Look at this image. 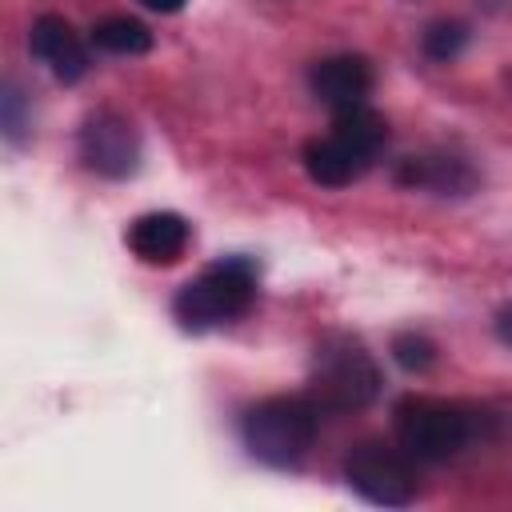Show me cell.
I'll use <instances>...</instances> for the list:
<instances>
[{
    "mask_svg": "<svg viewBox=\"0 0 512 512\" xmlns=\"http://www.w3.org/2000/svg\"><path fill=\"white\" fill-rule=\"evenodd\" d=\"M380 364L352 336H324L312 352L308 396L320 412H360L380 396Z\"/></svg>",
    "mask_w": 512,
    "mask_h": 512,
    "instance_id": "cell-3",
    "label": "cell"
},
{
    "mask_svg": "<svg viewBox=\"0 0 512 512\" xmlns=\"http://www.w3.org/2000/svg\"><path fill=\"white\" fill-rule=\"evenodd\" d=\"M28 48L64 84H76L88 72V48H84V40L72 32V24L64 16H40L32 24V32H28Z\"/></svg>",
    "mask_w": 512,
    "mask_h": 512,
    "instance_id": "cell-10",
    "label": "cell"
},
{
    "mask_svg": "<svg viewBox=\"0 0 512 512\" xmlns=\"http://www.w3.org/2000/svg\"><path fill=\"white\" fill-rule=\"evenodd\" d=\"M92 44L112 56H144L152 48V32L132 16H108L92 28Z\"/></svg>",
    "mask_w": 512,
    "mask_h": 512,
    "instance_id": "cell-12",
    "label": "cell"
},
{
    "mask_svg": "<svg viewBox=\"0 0 512 512\" xmlns=\"http://www.w3.org/2000/svg\"><path fill=\"white\" fill-rule=\"evenodd\" d=\"M464 44H468V24H460V20H436V24H428L424 36H420L424 56L436 60V64L456 60V56L464 52Z\"/></svg>",
    "mask_w": 512,
    "mask_h": 512,
    "instance_id": "cell-13",
    "label": "cell"
},
{
    "mask_svg": "<svg viewBox=\"0 0 512 512\" xmlns=\"http://www.w3.org/2000/svg\"><path fill=\"white\" fill-rule=\"evenodd\" d=\"M392 360L404 372H428L436 364V344L424 332H400L392 336Z\"/></svg>",
    "mask_w": 512,
    "mask_h": 512,
    "instance_id": "cell-14",
    "label": "cell"
},
{
    "mask_svg": "<svg viewBox=\"0 0 512 512\" xmlns=\"http://www.w3.org/2000/svg\"><path fill=\"white\" fill-rule=\"evenodd\" d=\"M144 8H152V12H180L184 8V0H140Z\"/></svg>",
    "mask_w": 512,
    "mask_h": 512,
    "instance_id": "cell-17",
    "label": "cell"
},
{
    "mask_svg": "<svg viewBox=\"0 0 512 512\" xmlns=\"http://www.w3.org/2000/svg\"><path fill=\"white\" fill-rule=\"evenodd\" d=\"M396 184L428 188L436 196H468L476 188V172L460 156H408L396 164Z\"/></svg>",
    "mask_w": 512,
    "mask_h": 512,
    "instance_id": "cell-11",
    "label": "cell"
},
{
    "mask_svg": "<svg viewBox=\"0 0 512 512\" xmlns=\"http://www.w3.org/2000/svg\"><path fill=\"white\" fill-rule=\"evenodd\" d=\"M396 440L420 464L452 460L472 440V416L432 396H404L396 404Z\"/></svg>",
    "mask_w": 512,
    "mask_h": 512,
    "instance_id": "cell-5",
    "label": "cell"
},
{
    "mask_svg": "<svg viewBox=\"0 0 512 512\" xmlns=\"http://www.w3.org/2000/svg\"><path fill=\"white\" fill-rule=\"evenodd\" d=\"M80 160H84V168H92L96 176H108V180L132 176L140 168V136H136L132 120L112 108L92 112L80 128Z\"/></svg>",
    "mask_w": 512,
    "mask_h": 512,
    "instance_id": "cell-7",
    "label": "cell"
},
{
    "mask_svg": "<svg viewBox=\"0 0 512 512\" xmlns=\"http://www.w3.org/2000/svg\"><path fill=\"white\" fill-rule=\"evenodd\" d=\"M320 432V408L312 396H268L240 420V436L252 460L268 468H296Z\"/></svg>",
    "mask_w": 512,
    "mask_h": 512,
    "instance_id": "cell-2",
    "label": "cell"
},
{
    "mask_svg": "<svg viewBox=\"0 0 512 512\" xmlns=\"http://www.w3.org/2000/svg\"><path fill=\"white\" fill-rule=\"evenodd\" d=\"M124 240H128V248H132L136 260L156 264V268H168V264H176L188 252L192 224L180 212H144V216H136L128 224Z\"/></svg>",
    "mask_w": 512,
    "mask_h": 512,
    "instance_id": "cell-9",
    "label": "cell"
},
{
    "mask_svg": "<svg viewBox=\"0 0 512 512\" xmlns=\"http://www.w3.org/2000/svg\"><path fill=\"white\" fill-rule=\"evenodd\" d=\"M308 88L312 96L332 108V112H348V108H360L368 104V92H372V64L364 56H324L312 64L308 72Z\"/></svg>",
    "mask_w": 512,
    "mask_h": 512,
    "instance_id": "cell-8",
    "label": "cell"
},
{
    "mask_svg": "<svg viewBox=\"0 0 512 512\" xmlns=\"http://www.w3.org/2000/svg\"><path fill=\"white\" fill-rule=\"evenodd\" d=\"M252 304H256V264L248 256H224L176 292L172 312L184 328L204 332L248 316Z\"/></svg>",
    "mask_w": 512,
    "mask_h": 512,
    "instance_id": "cell-4",
    "label": "cell"
},
{
    "mask_svg": "<svg viewBox=\"0 0 512 512\" xmlns=\"http://www.w3.org/2000/svg\"><path fill=\"white\" fill-rule=\"evenodd\" d=\"M16 104H20V92L8 84V88H4V128H8L12 140H20V132H24V120H20Z\"/></svg>",
    "mask_w": 512,
    "mask_h": 512,
    "instance_id": "cell-15",
    "label": "cell"
},
{
    "mask_svg": "<svg viewBox=\"0 0 512 512\" xmlns=\"http://www.w3.org/2000/svg\"><path fill=\"white\" fill-rule=\"evenodd\" d=\"M344 480L380 508H404L416 500L412 456L384 440H360L344 460Z\"/></svg>",
    "mask_w": 512,
    "mask_h": 512,
    "instance_id": "cell-6",
    "label": "cell"
},
{
    "mask_svg": "<svg viewBox=\"0 0 512 512\" xmlns=\"http://www.w3.org/2000/svg\"><path fill=\"white\" fill-rule=\"evenodd\" d=\"M496 336L512 348V304H504V308L496 312Z\"/></svg>",
    "mask_w": 512,
    "mask_h": 512,
    "instance_id": "cell-16",
    "label": "cell"
},
{
    "mask_svg": "<svg viewBox=\"0 0 512 512\" xmlns=\"http://www.w3.org/2000/svg\"><path fill=\"white\" fill-rule=\"evenodd\" d=\"M384 140H388V120L376 108L360 104V108L336 112L332 128L304 144V168L316 184L344 188L372 168Z\"/></svg>",
    "mask_w": 512,
    "mask_h": 512,
    "instance_id": "cell-1",
    "label": "cell"
}]
</instances>
